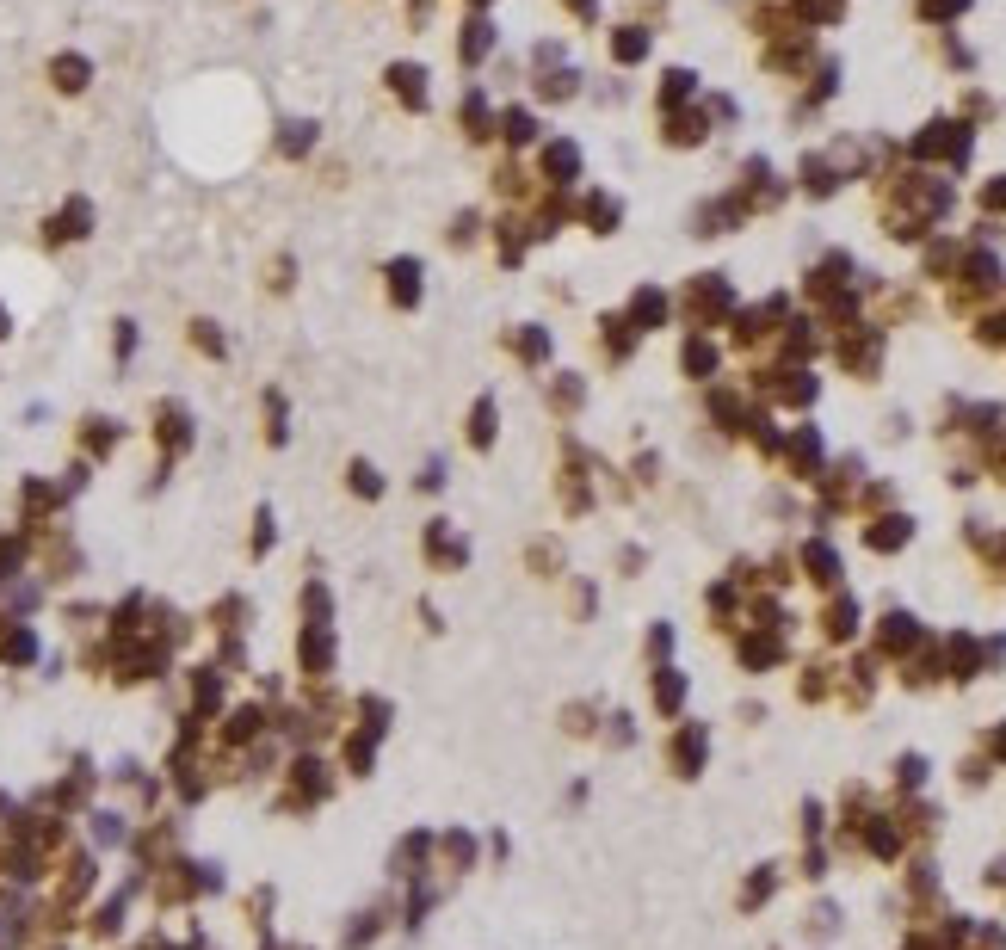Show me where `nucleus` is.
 <instances>
[{
	"label": "nucleus",
	"mask_w": 1006,
	"mask_h": 950,
	"mask_svg": "<svg viewBox=\"0 0 1006 950\" xmlns=\"http://www.w3.org/2000/svg\"><path fill=\"white\" fill-rule=\"evenodd\" d=\"M389 278H395V303H414V260H395Z\"/></svg>",
	"instance_id": "nucleus-2"
},
{
	"label": "nucleus",
	"mask_w": 1006,
	"mask_h": 950,
	"mask_svg": "<svg viewBox=\"0 0 1006 950\" xmlns=\"http://www.w3.org/2000/svg\"><path fill=\"white\" fill-rule=\"evenodd\" d=\"M494 50V25H470V38H463V62H476Z\"/></svg>",
	"instance_id": "nucleus-1"
},
{
	"label": "nucleus",
	"mask_w": 1006,
	"mask_h": 950,
	"mask_svg": "<svg viewBox=\"0 0 1006 950\" xmlns=\"http://www.w3.org/2000/svg\"><path fill=\"white\" fill-rule=\"evenodd\" d=\"M531 130H537V124H531V118H525V112H507V136H513V142H525V136H531Z\"/></svg>",
	"instance_id": "nucleus-3"
}]
</instances>
